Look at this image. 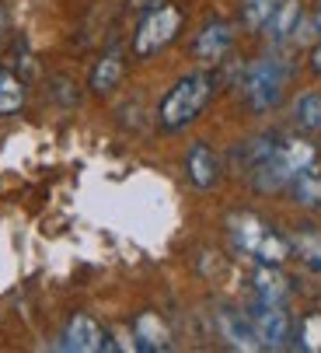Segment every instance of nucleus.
<instances>
[{"label": "nucleus", "mask_w": 321, "mask_h": 353, "mask_svg": "<svg viewBox=\"0 0 321 353\" xmlns=\"http://www.w3.org/2000/svg\"><path fill=\"white\" fill-rule=\"evenodd\" d=\"M136 350H150V353H157V350H172V332H168V325L160 322V315H154V312H143L140 319H136Z\"/></svg>", "instance_id": "12"}, {"label": "nucleus", "mask_w": 321, "mask_h": 353, "mask_svg": "<svg viewBox=\"0 0 321 353\" xmlns=\"http://www.w3.org/2000/svg\"><path fill=\"white\" fill-rule=\"evenodd\" d=\"M217 322H220V336H224L234 350H262V346H258V332H255L251 315L234 312V308H224V312L217 315Z\"/></svg>", "instance_id": "10"}, {"label": "nucleus", "mask_w": 321, "mask_h": 353, "mask_svg": "<svg viewBox=\"0 0 321 353\" xmlns=\"http://www.w3.org/2000/svg\"><path fill=\"white\" fill-rule=\"evenodd\" d=\"M290 252L307 266V270H314V273H321V231H314V228H300V231H293V238H290Z\"/></svg>", "instance_id": "14"}, {"label": "nucleus", "mask_w": 321, "mask_h": 353, "mask_svg": "<svg viewBox=\"0 0 321 353\" xmlns=\"http://www.w3.org/2000/svg\"><path fill=\"white\" fill-rule=\"evenodd\" d=\"M293 116H297V123H300L304 130L321 133V94H318V91L300 94V98H297V105H293Z\"/></svg>", "instance_id": "19"}, {"label": "nucleus", "mask_w": 321, "mask_h": 353, "mask_svg": "<svg viewBox=\"0 0 321 353\" xmlns=\"http://www.w3.org/2000/svg\"><path fill=\"white\" fill-rule=\"evenodd\" d=\"M123 74H126L123 53H119V49H109V53H105V57L94 63V70H91V91H94V94L116 91L119 81H123Z\"/></svg>", "instance_id": "13"}, {"label": "nucleus", "mask_w": 321, "mask_h": 353, "mask_svg": "<svg viewBox=\"0 0 321 353\" xmlns=\"http://www.w3.org/2000/svg\"><path fill=\"white\" fill-rule=\"evenodd\" d=\"M318 32H321V11H318Z\"/></svg>", "instance_id": "23"}, {"label": "nucleus", "mask_w": 321, "mask_h": 353, "mask_svg": "<svg viewBox=\"0 0 321 353\" xmlns=\"http://www.w3.org/2000/svg\"><path fill=\"white\" fill-rule=\"evenodd\" d=\"M290 192H293V199H297L300 207L318 210V207H321V172H314V168L300 172V175L290 182Z\"/></svg>", "instance_id": "16"}, {"label": "nucleus", "mask_w": 321, "mask_h": 353, "mask_svg": "<svg viewBox=\"0 0 321 353\" xmlns=\"http://www.w3.org/2000/svg\"><path fill=\"white\" fill-rule=\"evenodd\" d=\"M60 350L67 353H94V350H105V329L91 319V315H74L63 329V339H60Z\"/></svg>", "instance_id": "8"}, {"label": "nucleus", "mask_w": 321, "mask_h": 353, "mask_svg": "<svg viewBox=\"0 0 321 353\" xmlns=\"http://www.w3.org/2000/svg\"><path fill=\"white\" fill-rule=\"evenodd\" d=\"M213 74L206 70H196V74H185L165 98H160V109H157V119H160V130L168 133H178L185 126H192L199 119V112L206 109V102L213 98Z\"/></svg>", "instance_id": "3"}, {"label": "nucleus", "mask_w": 321, "mask_h": 353, "mask_svg": "<svg viewBox=\"0 0 321 353\" xmlns=\"http://www.w3.org/2000/svg\"><path fill=\"white\" fill-rule=\"evenodd\" d=\"M300 350H321V315H311L300 332Z\"/></svg>", "instance_id": "20"}, {"label": "nucleus", "mask_w": 321, "mask_h": 353, "mask_svg": "<svg viewBox=\"0 0 321 353\" xmlns=\"http://www.w3.org/2000/svg\"><path fill=\"white\" fill-rule=\"evenodd\" d=\"M276 8H280V0H245V4H241V21H245V28H251V32L265 28Z\"/></svg>", "instance_id": "18"}, {"label": "nucleus", "mask_w": 321, "mask_h": 353, "mask_svg": "<svg viewBox=\"0 0 321 353\" xmlns=\"http://www.w3.org/2000/svg\"><path fill=\"white\" fill-rule=\"evenodd\" d=\"M290 70L280 63V60H255L248 70H245V98L255 112H269L280 105L283 98V84H287Z\"/></svg>", "instance_id": "5"}, {"label": "nucleus", "mask_w": 321, "mask_h": 353, "mask_svg": "<svg viewBox=\"0 0 321 353\" xmlns=\"http://www.w3.org/2000/svg\"><path fill=\"white\" fill-rule=\"evenodd\" d=\"M231 241L241 256L255 259L258 266H283L290 259V238L269 228L258 214H231L227 217Z\"/></svg>", "instance_id": "1"}, {"label": "nucleus", "mask_w": 321, "mask_h": 353, "mask_svg": "<svg viewBox=\"0 0 321 353\" xmlns=\"http://www.w3.org/2000/svg\"><path fill=\"white\" fill-rule=\"evenodd\" d=\"M300 0H280V8L273 11V18H269V39L273 42H287L293 32H297V25H300Z\"/></svg>", "instance_id": "15"}, {"label": "nucleus", "mask_w": 321, "mask_h": 353, "mask_svg": "<svg viewBox=\"0 0 321 353\" xmlns=\"http://www.w3.org/2000/svg\"><path fill=\"white\" fill-rule=\"evenodd\" d=\"M251 322H255L262 350H287L290 346V315L283 312V305H262V301H255Z\"/></svg>", "instance_id": "6"}, {"label": "nucleus", "mask_w": 321, "mask_h": 353, "mask_svg": "<svg viewBox=\"0 0 321 353\" xmlns=\"http://www.w3.org/2000/svg\"><path fill=\"white\" fill-rule=\"evenodd\" d=\"M4 28H8V14H4V8H0V39H4Z\"/></svg>", "instance_id": "22"}, {"label": "nucleus", "mask_w": 321, "mask_h": 353, "mask_svg": "<svg viewBox=\"0 0 321 353\" xmlns=\"http://www.w3.org/2000/svg\"><path fill=\"white\" fill-rule=\"evenodd\" d=\"M314 161H318L314 143H307V140H300V137H290V140L276 143L273 154L251 168V185H255L258 192H280V189H287L300 172L314 168Z\"/></svg>", "instance_id": "2"}, {"label": "nucleus", "mask_w": 321, "mask_h": 353, "mask_svg": "<svg viewBox=\"0 0 321 353\" xmlns=\"http://www.w3.org/2000/svg\"><path fill=\"white\" fill-rule=\"evenodd\" d=\"M231 46H234V32H231V25L227 21H206L203 25V32L196 35V46H192V53H196V60H203V63H220L227 53H231Z\"/></svg>", "instance_id": "7"}, {"label": "nucleus", "mask_w": 321, "mask_h": 353, "mask_svg": "<svg viewBox=\"0 0 321 353\" xmlns=\"http://www.w3.org/2000/svg\"><path fill=\"white\" fill-rule=\"evenodd\" d=\"M311 70L321 74V46H314V53H311Z\"/></svg>", "instance_id": "21"}, {"label": "nucleus", "mask_w": 321, "mask_h": 353, "mask_svg": "<svg viewBox=\"0 0 321 353\" xmlns=\"http://www.w3.org/2000/svg\"><path fill=\"white\" fill-rule=\"evenodd\" d=\"M21 105H25V84L11 70H0V116H18Z\"/></svg>", "instance_id": "17"}, {"label": "nucleus", "mask_w": 321, "mask_h": 353, "mask_svg": "<svg viewBox=\"0 0 321 353\" xmlns=\"http://www.w3.org/2000/svg\"><path fill=\"white\" fill-rule=\"evenodd\" d=\"M185 175L196 189H213L220 182V165H217V154L206 147V143H192L189 154H185Z\"/></svg>", "instance_id": "9"}, {"label": "nucleus", "mask_w": 321, "mask_h": 353, "mask_svg": "<svg viewBox=\"0 0 321 353\" xmlns=\"http://www.w3.org/2000/svg\"><path fill=\"white\" fill-rule=\"evenodd\" d=\"M182 25H185V14H182L178 4H157V8H150V11L140 18L136 32H133V53H136L140 60L157 57L160 49L172 46V42L178 39Z\"/></svg>", "instance_id": "4"}, {"label": "nucleus", "mask_w": 321, "mask_h": 353, "mask_svg": "<svg viewBox=\"0 0 321 353\" xmlns=\"http://www.w3.org/2000/svg\"><path fill=\"white\" fill-rule=\"evenodd\" d=\"M251 283H255V301H262V305H287L290 280L280 273V266H258Z\"/></svg>", "instance_id": "11"}]
</instances>
